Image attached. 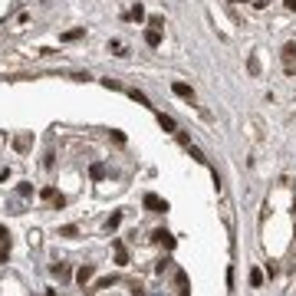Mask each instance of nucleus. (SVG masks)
Wrapping results in <instances>:
<instances>
[{
  "label": "nucleus",
  "mask_w": 296,
  "mask_h": 296,
  "mask_svg": "<svg viewBox=\"0 0 296 296\" xmlns=\"http://www.w3.org/2000/svg\"><path fill=\"white\" fill-rule=\"evenodd\" d=\"M142 204H145L148 211H155V214H165V211H168V201H161L158 194H145V201H142Z\"/></svg>",
  "instance_id": "nucleus-1"
},
{
  "label": "nucleus",
  "mask_w": 296,
  "mask_h": 296,
  "mask_svg": "<svg viewBox=\"0 0 296 296\" xmlns=\"http://www.w3.org/2000/svg\"><path fill=\"white\" fill-rule=\"evenodd\" d=\"M283 69H286V73H293V69H296V43H286L283 46Z\"/></svg>",
  "instance_id": "nucleus-2"
},
{
  "label": "nucleus",
  "mask_w": 296,
  "mask_h": 296,
  "mask_svg": "<svg viewBox=\"0 0 296 296\" xmlns=\"http://www.w3.org/2000/svg\"><path fill=\"white\" fill-rule=\"evenodd\" d=\"M171 93L178 99H188V102H194V89L188 86V82H171Z\"/></svg>",
  "instance_id": "nucleus-3"
},
{
  "label": "nucleus",
  "mask_w": 296,
  "mask_h": 296,
  "mask_svg": "<svg viewBox=\"0 0 296 296\" xmlns=\"http://www.w3.org/2000/svg\"><path fill=\"white\" fill-rule=\"evenodd\" d=\"M96 277V267L93 263H86V267H79V273H76V280H79V286H89V280Z\"/></svg>",
  "instance_id": "nucleus-4"
},
{
  "label": "nucleus",
  "mask_w": 296,
  "mask_h": 296,
  "mask_svg": "<svg viewBox=\"0 0 296 296\" xmlns=\"http://www.w3.org/2000/svg\"><path fill=\"white\" fill-rule=\"evenodd\" d=\"M30 145H33V135H26V132L13 138V148H17V152H30Z\"/></svg>",
  "instance_id": "nucleus-5"
},
{
  "label": "nucleus",
  "mask_w": 296,
  "mask_h": 296,
  "mask_svg": "<svg viewBox=\"0 0 296 296\" xmlns=\"http://www.w3.org/2000/svg\"><path fill=\"white\" fill-rule=\"evenodd\" d=\"M115 263H119V267L129 263V250H125V244H122V241H115Z\"/></svg>",
  "instance_id": "nucleus-6"
},
{
  "label": "nucleus",
  "mask_w": 296,
  "mask_h": 296,
  "mask_svg": "<svg viewBox=\"0 0 296 296\" xmlns=\"http://www.w3.org/2000/svg\"><path fill=\"white\" fill-rule=\"evenodd\" d=\"M158 125H161V129H165V132H178V125H174V119H171V115H165V112H158Z\"/></svg>",
  "instance_id": "nucleus-7"
},
{
  "label": "nucleus",
  "mask_w": 296,
  "mask_h": 296,
  "mask_svg": "<svg viewBox=\"0 0 296 296\" xmlns=\"http://www.w3.org/2000/svg\"><path fill=\"white\" fill-rule=\"evenodd\" d=\"M145 43L148 46H161V30H155V26H152V30H145Z\"/></svg>",
  "instance_id": "nucleus-8"
},
{
  "label": "nucleus",
  "mask_w": 296,
  "mask_h": 296,
  "mask_svg": "<svg viewBox=\"0 0 296 296\" xmlns=\"http://www.w3.org/2000/svg\"><path fill=\"white\" fill-rule=\"evenodd\" d=\"M53 277L56 280H69V267L66 263H53Z\"/></svg>",
  "instance_id": "nucleus-9"
},
{
  "label": "nucleus",
  "mask_w": 296,
  "mask_h": 296,
  "mask_svg": "<svg viewBox=\"0 0 296 296\" xmlns=\"http://www.w3.org/2000/svg\"><path fill=\"white\" fill-rule=\"evenodd\" d=\"M155 241H161L165 247H174V237L168 234V230H155Z\"/></svg>",
  "instance_id": "nucleus-10"
},
{
  "label": "nucleus",
  "mask_w": 296,
  "mask_h": 296,
  "mask_svg": "<svg viewBox=\"0 0 296 296\" xmlns=\"http://www.w3.org/2000/svg\"><path fill=\"white\" fill-rule=\"evenodd\" d=\"M40 197H43V201H56V197H60V194H56V188H43V191H40Z\"/></svg>",
  "instance_id": "nucleus-11"
},
{
  "label": "nucleus",
  "mask_w": 296,
  "mask_h": 296,
  "mask_svg": "<svg viewBox=\"0 0 296 296\" xmlns=\"http://www.w3.org/2000/svg\"><path fill=\"white\" fill-rule=\"evenodd\" d=\"M129 17H132V20H138V23H142V20H145V10H142V4H135V7H132V13H129Z\"/></svg>",
  "instance_id": "nucleus-12"
},
{
  "label": "nucleus",
  "mask_w": 296,
  "mask_h": 296,
  "mask_svg": "<svg viewBox=\"0 0 296 296\" xmlns=\"http://www.w3.org/2000/svg\"><path fill=\"white\" fill-rule=\"evenodd\" d=\"M119 224H122V214H119V211H115V214H112V217H109V221H105V227H109V230H115V227H119Z\"/></svg>",
  "instance_id": "nucleus-13"
},
{
  "label": "nucleus",
  "mask_w": 296,
  "mask_h": 296,
  "mask_svg": "<svg viewBox=\"0 0 296 296\" xmlns=\"http://www.w3.org/2000/svg\"><path fill=\"white\" fill-rule=\"evenodd\" d=\"M82 33H86V30H66V33H63V40H66V43H73V40H79Z\"/></svg>",
  "instance_id": "nucleus-14"
},
{
  "label": "nucleus",
  "mask_w": 296,
  "mask_h": 296,
  "mask_svg": "<svg viewBox=\"0 0 296 296\" xmlns=\"http://www.w3.org/2000/svg\"><path fill=\"white\" fill-rule=\"evenodd\" d=\"M247 69H250V73H253V76H257V73H260V60H257V56H250V60H247Z\"/></svg>",
  "instance_id": "nucleus-15"
},
{
  "label": "nucleus",
  "mask_w": 296,
  "mask_h": 296,
  "mask_svg": "<svg viewBox=\"0 0 296 296\" xmlns=\"http://www.w3.org/2000/svg\"><path fill=\"white\" fill-rule=\"evenodd\" d=\"M260 283H263V273H260V270H250V286H260Z\"/></svg>",
  "instance_id": "nucleus-16"
},
{
  "label": "nucleus",
  "mask_w": 296,
  "mask_h": 296,
  "mask_svg": "<svg viewBox=\"0 0 296 296\" xmlns=\"http://www.w3.org/2000/svg\"><path fill=\"white\" fill-rule=\"evenodd\" d=\"M112 283H115V277H102V280L96 283V290H105V286H112Z\"/></svg>",
  "instance_id": "nucleus-17"
},
{
  "label": "nucleus",
  "mask_w": 296,
  "mask_h": 296,
  "mask_svg": "<svg viewBox=\"0 0 296 296\" xmlns=\"http://www.w3.org/2000/svg\"><path fill=\"white\" fill-rule=\"evenodd\" d=\"M109 49H115V53H119V56H125V53H122V49H125V46H122V43H119V40H112V43H109Z\"/></svg>",
  "instance_id": "nucleus-18"
},
{
  "label": "nucleus",
  "mask_w": 296,
  "mask_h": 296,
  "mask_svg": "<svg viewBox=\"0 0 296 296\" xmlns=\"http://www.w3.org/2000/svg\"><path fill=\"white\" fill-rule=\"evenodd\" d=\"M102 174H105V168H102V165H93V178L99 181V178H102Z\"/></svg>",
  "instance_id": "nucleus-19"
},
{
  "label": "nucleus",
  "mask_w": 296,
  "mask_h": 296,
  "mask_svg": "<svg viewBox=\"0 0 296 296\" xmlns=\"http://www.w3.org/2000/svg\"><path fill=\"white\" fill-rule=\"evenodd\" d=\"M0 241H4V244H10V234H7V227H4V224H0Z\"/></svg>",
  "instance_id": "nucleus-20"
},
{
  "label": "nucleus",
  "mask_w": 296,
  "mask_h": 296,
  "mask_svg": "<svg viewBox=\"0 0 296 296\" xmlns=\"http://www.w3.org/2000/svg\"><path fill=\"white\" fill-rule=\"evenodd\" d=\"M286 4V10H296V0H283Z\"/></svg>",
  "instance_id": "nucleus-21"
},
{
  "label": "nucleus",
  "mask_w": 296,
  "mask_h": 296,
  "mask_svg": "<svg viewBox=\"0 0 296 296\" xmlns=\"http://www.w3.org/2000/svg\"><path fill=\"white\" fill-rule=\"evenodd\" d=\"M234 4H247V0H234Z\"/></svg>",
  "instance_id": "nucleus-22"
}]
</instances>
